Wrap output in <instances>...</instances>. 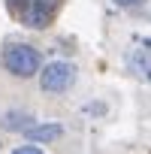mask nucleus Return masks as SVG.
<instances>
[{
    "label": "nucleus",
    "instance_id": "1",
    "mask_svg": "<svg viewBox=\"0 0 151 154\" xmlns=\"http://www.w3.org/2000/svg\"><path fill=\"white\" fill-rule=\"evenodd\" d=\"M3 66H6L12 75H18V79H30V75L39 72L42 57H39V51H36L33 45L15 42V45H6V51H3Z\"/></svg>",
    "mask_w": 151,
    "mask_h": 154
},
{
    "label": "nucleus",
    "instance_id": "8",
    "mask_svg": "<svg viewBox=\"0 0 151 154\" xmlns=\"http://www.w3.org/2000/svg\"><path fill=\"white\" fill-rule=\"evenodd\" d=\"M24 3H27V0H6V6H9V12H12V15H18Z\"/></svg>",
    "mask_w": 151,
    "mask_h": 154
},
{
    "label": "nucleus",
    "instance_id": "5",
    "mask_svg": "<svg viewBox=\"0 0 151 154\" xmlns=\"http://www.w3.org/2000/svg\"><path fill=\"white\" fill-rule=\"evenodd\" d=\"M24 136H27L30 142H54V139L63 136V127L54 124V121H48V124H30V127L24 130Z\"/></svg>",
    "mask_w": 151,
    "mask_h": 154
},
{
    "label": "nucleus",
    "instance_id": "4",
    "mask_svg": "<svg viewBox=\"0 0 151 154\" xmlns=\"http://www.w3.org/2000/svg\"><path fill=\"white\" fill-rule=\"evenodd\" d=\"M127 66L130 72H136L142 82H151V42H145L142 48H133L127 54Z\"/></svg>",
    "mask_w": 151,
    "mask_h": 154
},
{
    "label": "nucleus",
    "instance_id": "7",
    "mask_svg": "<svg viewBox=\"0 0 151 154\" xmlns=\"http://www.w3.org/2000/svg\"><path fill=\"white\" fill-rule=\"evenodd\" d=\"M15 154H42V148L39 145H18Z\"/></svg>",
    "mask_w": 151,
    "mask_h": 154
},
{
    "label": "nucleus",
    "instance_id": "2",
    "mask_svg": "<svg viewBox=\"0 0 151 154\" xmlns=\"http://www.w3.org/2000/svg\"><path fill=\"white\" fill-rule=\"evenodd\" d=\"M72 82H76V66L66 60H51L39 72V88L48 94H63L72 88Z\"/></svg>",
    "mask_w": 151,
    "mask_h": 154
},
{
    "label": "nucleus",
    "instance_id": "3",
    "mask_svg": "<svg viewBox=\"0 0 151 154\" xmlns=\"http://www.w3.org/2000/svg\"><path fill=\"white\" fill-rule=\"evenodd\" d=\"M54 9H57V0H27L21 6V12H18V18L27 27H45L51 21Z\"/></svg>",
    "mask_w": 151,
    "mask_h": 154
},
{
    "label": "nucleus",
    "instance_id": "6",
    "mask_svg": "<svg viewBox=\"0 0 151 154\" xmlns=\"http://www.w3.org/2000/svg\"><path fill=\"white\" fill-rule=\"evenodd\" d=\"M0 124H3L6 130H12V133H24L33 124V115H27V112H6Z\"/></svg>",
    "mask_w": 151,
    "mask_h": 154
},
{
    "label": "nucleus",
    "instance_id": "9",
    "mask_svg": "<svg viewBox=\"0 0 151 154\" xmlns=\"http://www.w3.org/2000/svg\"><path fill=\"white\" fill-rule=\"evenodd\" d=\"M118 6H124V9H136V6H142L145 0H115Z\"/></svg>",
    "mask_w": 151,
    "mask_h": 154
}]
</instances>
